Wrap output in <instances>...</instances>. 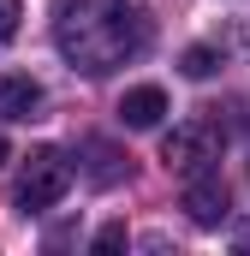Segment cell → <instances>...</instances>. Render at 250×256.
Returning <instances> with one entry per match:
<instances>
[{
	"label": "cell",
	"mask_w": 250,
	"mask_h": 256,
	"mask_svg": "<svg viewBox=\"0 0 250 256\" xmlns=\"http://www.w3.org/2000/svg\"><path fill=\"white\" fill-rule=\"evenodd\" d=\"M54 42L78 72L102 78L149 48V12L137 0H60Z\"/></svg>",
	"instance_id": "obj_1"
},
{
	"label": "cell",
	"mask_w": 250,
	"mask_h": 256,
	"mask_svg": "<svg viewBox=\"0 0 250 256\" xmlns=\"http://www.w3.org/2000/svg\"><path fill=\"white\" fill-rule=\"evenodd\" d=\"M66 191H72V155H66V149H30L12 202H18L24 214H42V208H54Z\"/></svg>",
	"instance_id": "obj_2"
},
{
	"label": "cell",
	"mask_w": 250,
	"mask_h": 256,
	"mask_svg": "<svg viewBox=\"0 0 250 256\" xmlns=\"http://www.w3.org/2000/svg\"><path fill=\"white\" fill-rule=\"evenodd\" d=\"M161 161L173 167V173H208L214 161H220V131L208 126V120H185V126H173L161 137Z\"/></svg>",
	"instance_id": "obj_3"
},
{
	"label": "cell",
	"mask_w": 250,
	"mask_h": 256,
	"mask_svg": "<svg viewBox=\"0 0 250 256\" xmlns=\"http://www.w3.org/2000/svg\"><path fill=\"white\" fill-rule=\"evenodd\" d=\"M185 214L196 220V226H220V220L232 214V196H226V185H220V173H214V167L185 179Z\"/></svg>",
	"instance_id": "obj_4"
},
{
	"label": "cell",
	"mask_w": 250,
	"mask_h": 256,
	"mask_svg": "<svg viewBox=\"0 0 250 256\" xmlns=\"http://www.w3.org/2000/svg\"><path fill=\"white\" fill-rule=\"evenodd\" d=\"M161 120H167V90H161V84H137V90H125V96H120V126L155 131Z\"/></svg>",
	"instance_id": "obj_5"
},
{
	"label": "cell",
	"mask_w": 250,
	"mask_h": 256,
	"mask_svg": "<svg viewBox=\"0 0 250 256\" xmlns=\"http://www.w3.org/2000/svg\"><path fill=\"white\" fill-rule=\"evenodd\" d=\"M42 114V84L30 72H0V120H36Z\"/></svg>",
	"instance_id": "obj_6"
},
{
	"label": "cell",
	"mask_w": 250,
	"mask_h": 256,
	"mask_svg": "<svg viewBox=\"0 0 250 256\" xmlns=\"http://www.w3.org/2000/svg\"><path fill=\"white\" fill-rule=\"evenodd\" d=\"M220 48H208V42H196V48H185V54H179V72H185V78H214V72H220Z\"/></svg>",
	"instance_id": "obj_7"
},
{
	"label": "cell",
	"mask_w": 250,
	"mask_h": 256,
	"mask_svg": "<svg viewBox=\"0 0 250 256\" xmlns=\"http://www.w3.org/2000/svg\"><path fill=\"white\" fill-rule=\"evenodd\" d=\"M90 155H96V167H90V179H96V185H114V179H120V167H114L120 155H114L108 143H90Z\"/></svg>",
	"instance_id": "obj_8"
},
{
	"label": "cell",
	"mask_w": 250,
	"mask_h": 256,
	"mask_svg": "<svg viewBox=\"0 0 250 256\" xmlns=\"http://www.w3.org/2000/svg\"><path fill=\"white\" fill-rule=\"evenodd\" d=\"M18 18H24V6H18V0H0V42L18 36Z\"/></svg>",
	"instance_id": "obj_9"
},
{
	"label": "cell",
	"mask_w": 250,
	"mask_h": 256,
	"mask_svg": "<svg viewBox=\"0 0 250 256\" xmlns=\"http://www.w3.org/2000/svg\"><path fill=\"white\" fill-rule=\"evenodd\" d=\"M120 244H131V232H125L120 220H114V226H102V232H96V250H120Z\"/></svg>",
	"instance_id": "obj_10"
},
{
	"label": "cell",
	"mask_w": 250,
	"mask_h": 256,
	"mask_svg": "<svg viewBox=\"0 0 250 256\" xmlns=\"http://www.w3.org/2000/svg\"><path fill=\"white\" fill-rule=\"evenodd\" d=\"M0 161H6V137H0Z\"/></svg>",
	"instance_id": "obj_11"
}]
</instances>
